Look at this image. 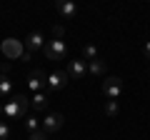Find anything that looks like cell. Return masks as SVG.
<instances>
[{
  "instance_id": "cell-1",
  "label": "cell",
  "mask_w": 150,
  "mask_h": 140,
  "mask_svg": "<svg viewBox=\"0 0 150 140\" xmlns=\"http://www.w3.org/2000/svg\"><path fill=\"white\" fill-rule=\"evenodd\" d=\"M28 108H30V98L23 95V93H15L10 100H5L3 105V113H5V120H20L28 115Z\"/></svg>"
},
{
  "instance_id": "cell-2",
  "label": "cell",
  "mask_w": 150,
  "mask_h": 140,
  "mask_svg": "<svg viewBox=\"0 0 150 140\" xmlns=\"http://www.w3.org/2000/svg\"><path fill=\"white\" fill-rule=\"evenodd\" d=\"M0 50H3V55H5L8 60H23V55H25L23 40H15V38H5L0 43Z\"/></svg>"
},
{
  "instance_id": "cell-3",
  "label": "cell",
  "mask_w": 150,
  "mask_h": 140,
  "mask_svg": "<svg viewBox=\"0 0 150 140\" xmlns=\"http://www.w3.org/2000/svg\"><path fill=\"white\" fill-rule=\"evenodd\" d=\"M43 53H45V58L48 60H63L65 55H68V45H65V40H48L45 43V48H43Z\"/></svg>"
},
{
  "instance_id": "cell-4",
  "label": "cell",
  "mask_w": 150,
  "mask_h": 140,
  "mask_svg": "<svg viewBox=\"0 0 150 140\" xmlns=\"http://www.w3.org/2000/svg\"><path fill=\"white\" fill-rule=\"evenodd\" d=\"M120 93H123V78L112 75V78H105V80H103V95H105L108 100H118Z\"/></svg>"
},
{
  "instance_id": "cell-5",
  "label": "cell",
  "mask_w": 150,
  "mask_h": 140,
  "mask_svg": "<svg viewBox=\"0 0 150 140\" xmlns=\"http://www.w3.org/2000/svg\"><path fill=\"white\" fill-rule=\"evenodd\" d=\"M45 85H48V93H58V90H63V88L68 85V73H63V70H55V73H50V75L45 78Z\"/></svg>"
},
{
  "instance_id": "cell-6",
  "label": "cell",
  "mask_w": 150,
  "mask_h": 140,
  "mask_svg": "<svg viewBox=\"0 0 150 140\" xmlns=\"http://www.w3.org/2000/svg\"><path fill=\"white\" fill-rule=\"evenodd\" d=\"M68 78H75V80H83V78L88 75V63L83 58H75V60H70L68 63Z\"/></svg>"
},
{
  "instance_id": "cell-7",
  "label": "cell",
  "mask_w": 150,
  "mask_h": 140,
  "mask_svg": "<svg viewBox=\"0 0 150 140\" xmlns=\"http://www.w3.org/2000/svg\"><path fill=\"white\" fill-rule=\"evenodd\" d=\"M63 123H65V118L60 113H50L45 120H40V128H43L48 135H53V133H58V130L63 128Z\"/></svg>"
},
{
  "instance_id": "cell-8",
  "label": "cell",
  "mask_w": 150,
  "mask_h": 140,
  "mask_svg": "<svg viewBox=\"0 0 150 140\" xmlns=\"http://www.w3.org/2000/svg\"><path fill=\"white\" fill-rule=\"evenodd\" d=\"M43 48H45V38L40 33H30L25 38V53L28 55H35L38 50H43Z\"/></svg>"
},
{
  "instance_id": "cell-9",
  "label": "cell",
  "mask_w": 150,
  "mask_h": 140,
  "mask_svg": "<svg viewBox=\"0 0 150 140\" xmlns=\"http://www.w3.org/2000/svg\"><path fill=\"white\" fill-rule=\"evenodd\" d=\"M45 78H48V75H45L43 70H38V68H35L30 75H28V88H30L33 93H40V88L45 85Z\"/></svg>"
},
{
  "instance_id": "cell-10",
  "label": "cell",
  "mask_w": 150,
  "mask_h": 140,
  "mask_svg": "<svg viewBox=\"0 0 150 140\" xmlns=\"http://www.w3.org/2000/svg\"><path fill=\"white\" fill-rule=\"evenodd\" d=\"M55 8H58V13L63 15V20H70V18H75V13H78V5L70 3V0H60Z\"/></svg>"
},
{
  "instance_id": "cell-11",
  "label": "cell",
  "mask_w": 150,
  "mask_h": 140,
  "mask_svg": "<svg viewBox=\"0 0 150 140\" xmlns=\"http://www.w3.org/2000/svg\"><path fill=\"white\" fill-rule=\"evenodd\" d=\"M30 108H35V113L45 110L48 108V93H35V95L30 98Z\"/></svg>"
},
{
  "instance_id": "cell-12",
  "label": "cell",
  "mask_w": 150,
  "mask_h": 140,
  "mask_svg": "<svg viewBox=\"0 0 150 140\" xmlns=\"http://www.w3.org/2000/svg\"><path fill=\"white\" fill-rule=\"evenodd\" d=\"M105 70H108V65H105V60H100V58L88 63V73H90V75H95V78L105 75Z\"/></svg>"
},
{
  "instance_id": "cell-13",
  "label": "cell",
  "mask_w": 150,
  "mask_h": 140,
  "mask_svg": "<svg viewBox=\"0 0 150 140\" xmlns=\"http://www.w3.org/2000/svg\"><path fill=\"white\" fill-rule=\"evenodd\" d=\"M13 93V80L8 75H0V98H8Z\"/></svg>"
},
{
  "instance_id": "cell-14",
  "label": "cell",
  "mask_w": 150,
  "mask_h": 140,
  "mask_svg": "<svg viewBox=\"0 0 150 140\" xmlns=\"http://www.w3.org/2000/svg\"><path fill=\"white\" fill-rule=\"evenodd\" d=\"M83 60H85V63H90V60H98V48H95V45L88 43L85 48H83Z\"/></svg>"
},
{
  "instance_id": "cell-15",
  "label": "cell",
  "mask_w": 150,
  "mask_h": 140,
  "mask_svg": "<svg viewBox=\"0 0 150 140\" xmlns=\"http://www.w3.org/2000/svg\"><path fill=\"white\" fill-rule=\"evenodd\" d=\"M25 128H28V133H35V130H40V120L35 115H25Z\"/></svg>"
},
{
  "instance_id": "cell-16",
  "label": "cell",
  "mask_w": 150,
  "mask_h": 140,
  "mask_svg": "<svg viewBox=\"0 0 150 140\" xmlns=\"http://www.w3.org/2000/svg\"><path fill=\"white\" fill-rule=\"evenodd\" d=\"M120 113V105H118V100H105V115H118Z\"/></svg>"
},
{
  "instance_id": "cell-17",
  "label": "cell",
  "mask_w": 150,
  "mask_h": 140,
  "mask_svg": "<svg viewBox=\"0 0 150 140\" xmlns=\"http://www.w3.org/2000/svg\"><path fill=\"white\" fill-rule=\"evenodd\" d=\"M0 140H10V125L5 120H0Z\"/></svg>"
},
{
  "instance_id": "cell-18",
  "label": "cell",
  "mask_w": 150,
  "mask_h": 140,
  "mask_svg": "<svg viewBox=\"0 0 150 140\" xmlns=\"http://www.w3.org/2000/svg\"><path fill=\"white\" fill-rule=\"evenodd\" d=\"M48 138H50V135L45 133L43 128H40V130H35V133H30V140H48Z\"/></svg>"
},
{
  "instance_id": "cell-19",
  "label": "cell",
  "mask_w": 150,
  "mask_h": 140,
  "mask_svg": "<svg viewBox=\"0 0 150 140\" xmlns=\"http://www.w3.org/2000/svg\"><path fill=\"white\" fill-rule=\"evenodd\" d=\"M63 33H65L63 25H53V38L55 40H63Z\"/></svg>"
},
{
  "instance_id": "cell-20",
  "label": "cell",
  "mask_w": 150,
  "mask_h": 140,
  "mask_svg": "<svg viewBox=\"0 0 150 140\" xmlns=\"http://www.w3.org/2000/svg\"><path fill=\"white\" fill-rule=\"evenodd\" d=\"M143 55H145V58H148V60H150V40H148V43H145V45H143Z\"/></svg>"
},
{
  "instance_id": "cell-21",
  "label": "cell",
  "mask_w": 150,
  "mask_h": 140,
  "mask_svg": "<svg viewBox=\"0 0 150 140\" xmlns=\"http://www.w3.org/2000/svg\"><path fill=\"white\" fill-rule=\"evenodd\" d=\"M0 120H5V113H3V105H0Z\"/></svg>"
}]
</instances>
